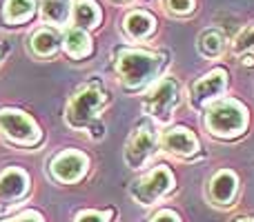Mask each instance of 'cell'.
<instances>
[{
	"label": "cell",
	"mask_w": 254,
	"mask_h": 222,
	"mask_svg": "<svg viewBox=\"0 0 254 222\" xmlns=\"http://www.w3.org/2000/svg\"><path fill=\"white\" fill-rule=\"evenodd\" d=\"M103 107V87L98 83H89L78 87L74 98L69 100L65 111V120L74 129H89L94 127L92 133L103 135V129H96V116Z\"/></svg>",
	"instance_id": "cell-1"
},
{
	"label": "cell",
	"mask_w": 254,
	"mask_h": 222,
	"mask_svg": "<svg viewBox=\"0 0 254 222\" xmlns=\"http://www.w3.org/2000/svg\"><path fill=\"white\" fill-rule=\"evenodd\" d=\"M161 58L152 51H138V49H123L116 58V71L125 87L136 89L147 85L158 74Z\"/></svg>",
	"instance_id": "cell-2"
},
{
	"label": "cell",
	"mask_w": 254,
	"mask_h": 222,
	"mask_svg": "<svg viewBox=\"0 0 254 222\" xmlns=\"http://www.w3.org/2000/svg\"><path fill=\"white\" fill-rule=\"evenodd\" d=\"M205 125L219 138H232L246 129V111L237 102H216L205 113Z\"/></svg>",
	"instance_id": "cell-3"
},
{
	"label": "cell",
	"mask_w": 254,
	"mask_h": 222,
	"mask_svg": "<svg viewBox=\"0 0 254 222\" xmlns=\"http://www.w3.org/2000/svg\"><path fill=\"white\" fill-rule=\"evenodd\" d=\"M172 189H174V174L161 165L149 171L145 178H140L138 182L131 184V198L143 207H152Z\"/></svg>",
	"instance_id": "cell-4"
},
{
	"label": "cell",
	"mask_w": 254,
	"mask_h": 222,
	"mask_svg": "<svg viewBox=\"0 0 254 222\" xmlns=\"http://www.w3.org/2000/svg\"><path fill=\"white\" fill-rule=\"evenodd\" d=\"M0 131L4 138L13 140L16 144L34 147L40 140V129L27 113L16 109H0Z\"/></svg>",
	"instance_id": "cell-5"
},
{
	"label": "cell",
	"mask_w": 254,
	"mask_h": 222,
	"mask_svg": "<svg viewBox=\"0 0 254 222\" xmlns=\"http://www.w3.org/2000/svg\"><path fill=\"white\" fill-rule=\"evenodd\" d=\"M179 102V85L174 78H163L158 85H154L149 89V93L145 96V113L154 118H167L172 109Z\"/></svg>",
	"instance_id": "cell-6"
},
{
	"label": "cell",
	"mask_w": 254,
	"mask_h": 222,
	"mask_svg": "<svg viewBox=\"0 0 254 222\" xmlns=\"http://www.w3.org/2000/svg\"><path fill=\"white\" fill-rule=\"evenodd\" d=\"M156 133L149 125H140L129 135V142L125 147V162L131 169H140L149 156L156 151Z\"/></svg>",
	"instance_id": "cell-7"
},
{
	"label": "cell",
	"mask_w": 254,
	"mask_h": 222,
	"mask_svg": "<svg viewBox=\"0 0 254 222\" xmlns=\"http://www.w3.org/2000/svg\"><path fill=\"white\" fill-rule=\"evenodd\" d=\"M85 171H87V158H85V153L74 151V149L58 153L49 165V174L58 182H76L85 176Z\"/></svg>",
	"instance_id": "cell-8"
},
{
	"label": "cell",
	"mask_w": 254,
	"mask_h": 222,
	"mask_svg": "<svg viewBox=\"0 0 254 222\" xmlns=\"http://www.w3.org/2000/svg\"><path fill=\"white\" fill-rule=\"evenodd\" d=\"M239 191V178L234 171L223 169V171H216L212 176L210 184H207V200L210 205L219 207V209H225L234 202Z\"/></svg>",
	"instance_id": "cell-9"
},
{
	"label": "cell",
	"mask_w": 254,
	"mask_h": 222,
	"mask_svg": "<svg viewBox=\"0 0 254 222\" xmlns=\"http://www.w3.org/2000/svg\"><path fill=\"white\" fill-rule=\"evenodd\" d=\"M29 191V176L18 167H9L0 174V207L20 202Z\"/></svg>",
	"instance_id": "cell-10"
},
{
	"label": "cell",
	"mask_w": 254,
	"mask_h": 222,
	"mask_svg": "<svg viewBox=\"0 0 254 222\" xmlns=\"http://www.w3.org/2000/svg\"><path fill=\"white\" fill-rule=\"evenodd\" d=\"M161 149L170 156H176V158H190L198 151V142L188 129L183 127H174V129L165 131L161 138Z\"/></svg>",
	"instance_id": "cell-11"
},
{
	"label": "cell",
	"mask_w": 254,
	"mask_h": 222,
	"mask_svg": "<svg viewBox=\"0 0 254 222\" xmlns=\"http://www.w3.org/2000/svg\"><path fill=\"white\" fill-rule=\"evenodd\" d=\"M225 83H228V78H225L223 69H214L212 74H207L205 78H201L192 87V107L194 109H201L203 105H207L212 98H216L223 91Z\"/></svg>",
	"instance_id": "cell-12"
},
{
	"label": "cell",
	"mask_w": 254,
	"mask_h": 222,
	"mask_svg": "<svg viewBox=\"0 0 254 222\" xmlns=\"http://www.w3.org/2000/svg\"><path fill=\"white\" fill-rule=\"evenodd\" d=\"M71 16L76 29H92L101 22V9L92 0H76V4L71 7Z\"/></svg>",
	"instance_id": "cell-13"
},
{
	"label": "cell",
	"mask_w": 254,
	"mask_h": 222,
	"mask_svg": "<svg viewBox=\"0 0 254 222\" xmlns=\"http://www.w3.org/2000/svg\"><path fill=\"white\" fill-rule=\"evenodd\" d=\"M40 13H43L45 20L52 22L54 27H63L69 20L71 4H69V0H43Z\"/></svg>",
	"instance_id": "cell-14"
},
{
	"label": "cell",
	"mask_w": 254,
	"mask_h": 222,
	"mask_svg": "<svg viewBox=\"0 0 254 222\" xmlns=\"http://www.w3.org/2000/svg\"><path fill=\"white\" fill-rule=\"evenodd\" d=\"M63 43H65V51L74 58H85L92 51V40H89V36L85 34L83 29H76V27L67 31Z\"/></svg>",
	"instance_id": "cell-15"
},
{
	"label": "cell",
	"mask_w": 254,
	"mask_h": 222,
	"mask_svg": "<svg viewBox=\"0 0 254 222\" xmlns=\"http://www.w3.org/2000/svg\"><path fill=\"white\" fill-rule=\"evenodd\" d=\"M61 44V36L54 29H38L31 36V51L36 56H52Z\"/></svg>",
	"instance_id": "cell-16"
},
{
	"label": "cell",
	"mask_w": 254,
	"mask_h": 222,
	"mask_svg": "<svg viewBox=\"0 0 254 222\" xmlns=\"http://www.w3.org/2000/svg\"><path fill=\"white\" fill-rule=\"evenodd\" d=\"M123 29L131 36V38H145V36L154 29V18L147 16L145 11H131L125 16Z\"/></svg>",
	"instance_id": "cell-17"
},
{
	"label": "cell",
	"mask_w": 254,
	"mask_h": 222,
	"mask_svg": "<svg viewBox=\"0 0 254 222\" xmlns=\"http://www.w3.org/2000/svg\"><path fill=\"white\" fill-rule=\"evenodd\" d=\"M198 51L205 58H216L223 51V36L214 29H207L198 36Z\"/></svg>",
	"instance_id": "cell-18"
},
{
	"label": "cell",
	"mask_w": 254,
	"mask_h": 222,
	"mask_svg": "<svg viewBox=\"0 0 254 222\" xmlns=\"http://www.w3.org/2000/svg\"><path fill=\"white\" fill-rule=\"evenodd\" d=\"M31 13H34V0H7V7H4V16L7 22H22L29 20Z\"/></svg>",
	"instance_id": "cell-19"
},
{
	"label": "cell",
	"mask_w": 254,
	"mask_h": 222,
	"mask_svg": "<svg viewBox=\"0 0 254 222\" xmlns=\"http://www.w3.org/2000/svg\"><path fill=\"white\" fill-rule=\"evenodd\" d=\"M234 51L237 53H246V51H254V27L246 29L234 43Z\"/></svg>",
	"instance_id": "cell-20"
},
{
	"label": "cell",
	"mask_w": 254,
	"mask_h": 222,
	"mask_svg": "<svg viewBox=\"0 0 254 222\" xmlns=\"http://www.w3.org/2000/svg\"><path fill=\"white\" fill-rule=\"evenodd\" d=\"M112 211H80L74 222H110Z\"/></svg>",
	"instance_id": "cell-21"
},
{
	"label": "cell",
	"mask_w": 254,
	"mask_h": 222,
	"mask_svg": "<svg viewBox=\"0 0 254 222\" xmlns=\"http://www.w3.org/2000/svg\"><path fill=\"white\" fill-rule=\"evenodd\" d=\"M167 9H170L172 13H176V16H183V13H188L190 9L194 7V0H165Z\"/></svg>",
	"instance_id": "cell-22"
},
{
	"label": "cell",
	"mask_w": 254,
	"mask_h": 222,
	"mask_svg": "<svg viewBox=\"0 0 254 222\" xmlns=\"http://www.w3.org/2000/svg\"><path fill=\"white\" fill-rule=\"evenodd\" d=\"M149 222H181V218L176 211L163 209V211H158V214H154L152 218H149Z\"/></svg>",
	"instance_id": "cell-23"
},
{
	"label": "cell",
	"mask_w": 254,
	"mask_h": 222,
	"mask_svg": "<svg viewBox=\"0 0 254 222\" xmlns=\"http://www.w3.org/2000/svg\"><path fill=\"white\" fill-rule=\"evenodd\" d=\"M4 222H45L43 216L36 214V211H27V214H20V216H13V218L4 220Z\"/></svg>",
	"instance_id": "cell-24"
},
{
	"label": "cell",
	"mask_w": 254,
	"mask_h": 222,
	"mask_svg": "<svg viewBox=\"0 0 254 222\" xmlns=\"http://www.w3.org/2000/svg\"><path fill=\"white\" fill-rule=\"evenodd\" d=\"M232 222H254V218H250V216H241V218H234Z\"/></svg>",
	"instance_id": "cell-25"
}]
</instances>
